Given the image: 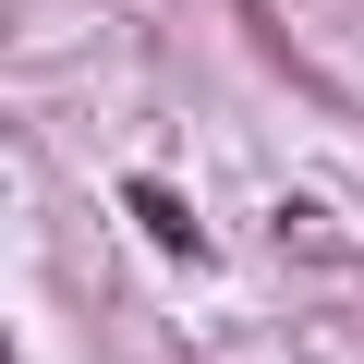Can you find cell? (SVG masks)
I'll return each mask as SVG.
<instances>
[{"label":"cell","mask_w":364,"mask_h":364,"mask_svg":"<svg viewBox=\"0 0 364 364\" xmlns=\"http://www.w3.org/2000/svg\"><path fill=\"white\" fill-rule=\"evenodd\" d=\"M134 219H146V243H170V255H195V207H182L170 195V182H134V195H122Z\"/></svg>","instance_id":"6da1fadb"}]
</instances>
